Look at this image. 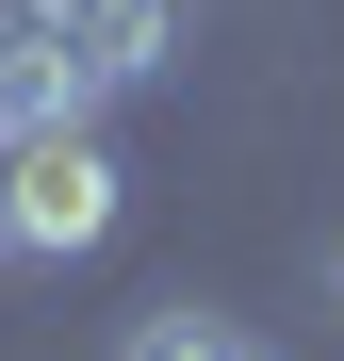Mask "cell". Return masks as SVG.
<instances>
[{
    "label": "cell",
    "mask_w": 344,
    "mask_h": 361,
    "mask_svg": "<svg viewBox=\"0 0 344 361\" xmlns=\"http://www.w3.org/2000/svg\"><path fill=\"white\" fill-rule=\"evenodd\" d=\"M115 148L98 132H33V148H0V247L17 263H82V247H115Z\"/></svg>",
    "instance_id": "cell-1"
},
{
    "label": "cell",
    "mask_w": 344,
    "mask_h": 361,
    "mask_svg": "<svg viewBox=\"0 0 344 361\" xmlns=\"http://www.w3.org/2000/svg\"><path fill=\"white\" fill-rule=\"evenodd\" d=\"M115 82L66 49V17L49 0H0V148H33V132H98Z\"/></svg>",
    "instance_id": "cell-2"
},
{
    "label": "cell",
    "mask_w": 344,
    "mask_h": 361,
    "mask_svg": "<svg viewBox=\"0 0 344 361\" xmlns=\"http://www.w3.org/2000/svg\"><path fill=\"white\" fill-rule=\"evenodd\" d=\"M49 17H66V49H82L115 99H148V82L197 49V0H49Z\"/></svg>",
    "instance_id": "cell-3"
},
{
    "label": "cell",
    "mask_w": 344,
    "mask_h": 361,
    "mask_svg": "<svg viewBox=\"0 0 344 361\" xmlns=\"http://www.w3.org/2000/svg\"><path fill=\"white\" fill-rule=\"evenodd\" d=\"M115 361H229V312H197V295H148Z\"/></svg>",
    "instance_id": "cell-4"
},
{
    "label": "cell",
    "mask_w": 344,
    "mask_h": 361,
    "mask_svg": "<svg viewBox=\"0 0 344 361\" xmlns=\"http://www.w3.org/2000/svg\"><path fill=\"white\" fill-rule=\"evenodd\" d=\"M229 361H279V345H246V329H229Z\"/></svg>",
    "instance_id": "cell-5"
},
{
    "label": "cell",
    "mask_w": 344,
    "mask_h": 361,
    "mask_svg": "<svg viewBox=\"0 0 344 361\" xmlns=\"http://www.w3.org/2000/svg\"><path fill=\"white\" fill-rule=\"evenodd\" d=\"M328 279H344V247H328Z\"/></svg>",
    "instance_id": "cell-6"
}]
</instances>
